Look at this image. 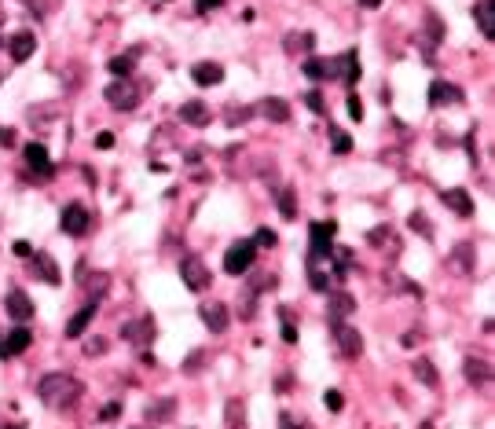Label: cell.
I'll return each mask as SVG.
<instances>
[{"mask_svg":"<svg viewBox=\"0 0 495 429\" xmlns=\"http://www.w3.org/2000/svg\"><path fill=\"white\" fill-rule=\"evenodd\" d=\"M37 396H41V404H48L52 411H70V407L85 396V386H81L74 374L55 371V374H44V378H41Z\"/></svg>","mask_w":495,"mask_h":429,"instance_id":"6da1fadb","label":"cell"},{"mask_svg":"<svg viewBox=\"0 0 495 429\" xmlns=\"http://www.w3.org/2000/svg\"><path fill=\"white\" fill-rule=\"evenodd\" d=\"M253 257H257V246H253V238H243V243L228 246L224 253V272L228 275H246L253 268Z\"/></svg>","mask_w":495,"mask_h":429,"instance_id":"7a4b0ae2","label":"cell"},{"mask_svg":"<svg viewBox=\"0 0 495 429\" xmlns=\"http://www.w3.org/2000/svg\"><path fill=\"white\" fill-rule=\"evenodd\" d=\"M103 100L114 107V110H136L140 107V92H136V85L129 81V77H118L114 85H107Z\"/></svg>","mask_w":495,"mask_h":429,"instance_id":"3957f363","label":"cell"},{"mask_svg":"<svg viewBox=\"0 0 495 429\" xmlns=\"http://www.w3.org/2000/svg\"><path fill=\"white\" fill-rule=\"evenodd\" d=\"M330 334H334V341H338V348L348 360H356L363 353V334L356 327H348L345 320H330Z\"/></svg>","mask_w":495,"mask_h":429,"instance_id":"277c9868","label":"cell"},{"mask_svg":"<svg viewBox=\"0 0 495 429\" xmlns=\"http://www.w3.org/2000/svg\"><path fill=\"white\" fill-rule=\"evenodd\" d=\"M180 279H184L187 290H195V294H202L205 286L213 282V275H210V268H205L202 257H184L180 261Z\"/></svg>","mask_w":495,"mask_h":429,"instance_id":"5b68a950","label":"cell"},{"mask_svg":"<svg viewBox=\"0 0 495 429\" xmlns=\"http://www.w3.org/2000/svg\"><path fill=\"white\" fill-rule=\"evenodd\" d=\"M4 312H8V320H15V323H29L37 308H34V301H29L26 290H8V297H4Z\"/></svg>","mask_w":495,"mask_h":429,"instance_id":"8992f818","label":"cell"},{"mask_svg":"<svg viewBox=\"0 0 495 429\" xmlns=\"http://www.w3.org/2000/svg\"><path fill=\"white\" fill-rule=\"evenodd\" d=\"M59 224H62V231H67V235H85L92 228V217H88V210H85L81 202H70L67 210H62Z\"/></svg>","mask_w":495,"mask_h":429,"instance_id":"52a82bcc","label":"cell"},{"mask_svg":"<svg viewBox=\"0 0 495 429\" xmlns=\"http://www.w3.org/2000/svg\"><path fill=\"white\" fill-rule=\"evenodd\" d=\"M334 231H338L334 220H323V224H312L308 228V235H312V257H330V253H334Z\"/></svg>","mask_w":495,"mask_h":429,"instance_id":"ba28073f","label":"cell"},{"mask_svg":"<svg viewBox=\"0 0 495 429\" xmlns=\"http://www.w3.org/2000/svg\"><path fill=\"white\" fill-rule=\"evenodd\" d=\"M121 334H125V341H133V345H151L154 341V334H158V327H154V320L151 315H140V320H133V323H125L121 327Z\"/></svg>","mask_w":495,"mask_h":429,"instance_id":"9c48e42d","label":"cell"},{"mask_svg":"<svg viewBox=\"0 0 495 429\" xmlns=\"http://www.w3.org/2000/svg\"><path fill=\"white\" fill-rule=\"evenodd\" d=\"M29 341H34V334H29L26 327H15L8 330L4 338H0V360H11V356H19L29 348Z\"/></svg>","mask_w":495,"mask_h":429,"instance_id":"30bf717a","label":"cell"},{"mask_svg":"<svg viewBox=\"0 0 495 429\" xmlns=\"http://www.w3.org/2000/svg\"><path fill=\"white\" fill-rule=\"evenodd\" d=\"M198 315H202V323L210 327L213 334L228 330V305H220V301H205V305H198Z\"/></svg>","mask_w":495,"mask_h":429,"instance_id":"8fae6325","label":"cell"},{"mask_svg":"<svg viewBox=\"0 0 495 429\" xmlns=\"http://www.w3.org/2000/svg\"><path fill=\"white\" fill-rule=\"evenodd\" d=\"M327 312H330V320H348L356 312V297L345 290H327Z\"/></svg>","mask_w":495,"mask_h":429,"instance_id":"7c38bea8","label":"cell"},{"mask_svg":"<svg viewBox=\"0 0 495 429\" xmlns=\"http://www.w3.org/2000/svg\"><path fill=\"white\" fill-rule=\"evenodd\" d=\"M440 202L448 205V210H455L459 217H473V198H470L466 187H448V191H440Z\"/></svg>","mask_w":495,"mask_h":429,"instance_id":"4fadbf2b","label":"cell"},{"mask_svg":"<svg viewBox=\"0 0 495 429\" xmlns=\"http://www.w3.org/2000/svg\"><path fill=\"white\" fill-rule=\"evenodd\" d=\"M191 77H195V85L210 88V85H220V81H224V67H220V62L202 59V62H195V67H191Z\"/></svg>","mask_w":495,"mask_h":429,"instance_id":"5bb4252c","label":"cell"},{"mask_svg":"<svg viewBox=\"0 0 495 429\" xmlns=\"http://www.w3.org/2000/svg\"><path fill=\"white\" fill-rule=\"evenodd\" d=\"M462 374H466L470 386H488L491 381V363L481 360V356H466L462 360Z\"/></svg>","mask_w":495,"mask_h":429,"instance_id":"9a60e30c","label":"cell"},{"mask_svg":"<svg viewBox=\"0 0 495 429\" xmlns=\"http://www.w3.org/2000/svg\"><path fill=\"white\" fill-rule=\"evenodd\" d=\"M95 312H100V301H88L81 312H74L67 320V338H81V334L88 330V323L95 320Z\"/></svg>","mask_w":495,"mask_h":429,"instance_id":"2e32d148","label":"cell"},{"mask_svg":"<svg viewBox=\"0 0 495 429\" xmlns=\"http://www.w3.org/2000/svg\"><path fill=\"white\" fill-rule=\"evenodd\" d=\"M34 48H37V37L29 34V29H19V34L8 41V52H11L15 62H26L29 55H34Z\"/></svg>","mask_w":495,"mask_h":429,"instance_id":"e0dca14e","label":"cell"},{"mask_svg":"<svg viewBox=\"0 0 495 429\" xmlns=\"http://www.w3.org/2000/svg\"><path fill=\"white\" fill-rule=\"evenodd\" d=\"M26 165L29 169H37L41 177H52V158H48V147L44 143H26Z\"/></svg>","mask_w":495,"mask_h":429,"instance_id":"ac0fdd59","label":"cell"},{"mask_svg":"<svg viewBox=\"0 0 495 429\" xmlns=\"http://www.w3.org/2000/svg\"><path fill=\"white\" fill-rule=\"evenodd\" d=\"M180 121H184V125H195V129H202V125H210V107H205L202 100H184V107H180Z\"/></svg>","mask_w":495,"mask_h":429,"instance_id":"d6986e66","label":"cell"},{"mask_svg":"<svg viewBox=\"0 0 495 429\" xmlns=\"http://www.w3.org/2000/svg\"><path fill=\"white\" fill-rule=\"evenodd\" d=\"M29 261H34V272H37V275L48 282V286H59L62 272H59V264H55V257H52V253H34Z\"/></svg>","mask_w":495,"mask_h":429,"instance_id":"ffe728a7","label":"cell"},{"mask_svg":"<svg viewBox=\"0 0 495 429\" xmlns=\"http://www.w3.org/2000/svg\"><path fill=\"white\" fill-rule=\"evenodd\" d=\"M429 103H433V107L462 103V88H455V85H448V81H433V85H429Z\"/></svg>","mask_w":495,"mask_h":429,"instance_id":"44dd1931","label":"cell"},{"mask_svg":"<svg viewBox=\"0 0 495 429\" xmlns=\"http://www.w3.org/2000/svg\"><path fill=\"white\" fill-rule=\"evenodd\" d=\"M473 19H477V26H481L484 41H495V4L491 0H481V4L473 8Z\"/></svg>","mask_w":495,"mask_h":429,"instance_id":"7402d4cb","label":"cell"},{"mask_svg":"<svg viewBox=\"0 0 495 429\" xmlns=\"http://www.w3.org/2000/svg\"><path fill=\"white\" fill-rule=\"evenodd\" d=\"M305 70L312 81H323V77H338V59H305Z\"/></svg>","mask_w":495,"mask_h":429,"instance_id":"603a6c76","label":"cell"},{"mask_svg":"<svg viewBox=\"0 0 495 429\" xmlns=\"http://www.w3.org/2000/svg\"><path fill=\"white\" fill-rule=\"evenodd\" d=\"M261 114L268 121L286 125V121H290V107H286V100H279V95H268V100H261Z\"/></svg>","mask_w":495,"mask_h":429,"instance_id":"cb8c5ba5","label":"cell"},{"mask_svg":"<svg viewBox=\"0 0 495 429\" xmlns=\"http://www.w3.org/2000/svg\"><path fill=\"white\" fill-rule=\"evenodd\" d=\"M283 48H286L290 55H297V52H312V48H316V34H308V29H305V34H286Z\"/></svg>","mask_w":495,"mask_h":429,"instance_id":"d4e9b609","label":"cell"},{"mask_svg":"<svg viewBox=\"0 0 495 429\" xmlns=\"http://www.w3.org/2000/svg\"><path fill=\"white\" fill-rule=\"evenodd\" d=\"M411 371H414V378H419L422 386H429V389H433L437 381H440V378H437V367H433V360H426V356H422V360H414V363H411Z\"/></svg>","mask_w":495,"mask_h":429,"instance_id":"484cf974","label":"cell"},{"mask_svg":"<svg viewBox=\"0 0 495 429\" xmlns=\"http://www.w3.org/2000/svg\"><path fill=\"white\" fill-rule=\"evenodd\" d=\"M224 422H228V429H246V404L243 400H228Z\"/></svg>","mask_w":495,"mask_h":429,"instance_id":"4316f807","label":"cell"},{"mask_svg":"<svg viewBox=\"0 0 495 429\" xmlns=\"http://www.w3.org/2000/svg\"><path fill=\"white\" fill-rule=\"evenodd\" d=\"M279 213L286 220H297V205H294V187H279Z\"/></svg>","mask_w":495,"mask_h":429,"instance_id":"83f0119b","label":"cell"},{"mask_svg":"<svg viewBox=\"0 0 495 429\" xmlns=\"http://www.w3.org/2000/svg\"><path fill=\"white\" fill-rule=\"evenodd\" d=\"M338 62H341V67H345V74H341V77H345V81H348V85H353V81H356V77H360V55H356V52H345V55H341Z\"/></svg>","mask_w":495,"mask_h":429,"instance_id":"f1b7e54d","label":"cell"},{"mask_svg":"<svg viewBox=\"0 0 495 429\" xmlns=\"http://www.w3.org/2000/svg\"><path fill=\"white\" fill-rule=\"evenodd\" d=\"M172 411H177V404H172V400H162V404L147 407V418H151V422H169Z\"/></svg>","mask_w":495,"mask_h":429,"instance_id":"f546056e","label":"cell"},{"mask_svg":"<svg viewBox=\"0 0 495 429\" xmlns=\"http://www.w3.org/2000/svg\"><path fill=\"white\" fill-rule=\"evenodd\" d=\"M133 67H136V59L133 55H118V59H110V74H114V77H129L133 74Z\"/></svg>","mask_w":495,"mask_h":429,"instance_id":"4dcf8cb0","label":"cell"},{"mask_svg":"<svg viewBox=\"0 0 495 429\" xmlns=\"http://www.w3.org/2000/svg\"><path fill=\"white\" fill-rule=\"evenodd\" d=\"M455 264L462 268V275L473 272V250H470V243H462V246L455 250Z\"/></svg>","mask_w":495,"mask_h":429,"instance_id":"1f68e13d","label":"cell"},{"mask_svg":"<svg viewBox=\"0 0 495 429\" xmlns=\"http://www.w3.org/2000/svg\"><path fill=\"white\" fill-rule=\"evenodd\" d=\"M301 100H305V107L312 110V114H323V110H327V103H323V92H305V95H301Z\"/></svg>","mask_w":495,"mask_h":429,"instance_id":"d6a6232c","label":"cell"},{"mask_svg":"<svg viewBox=\"0 0 495 429\" xmlns=\"http://www.w3.org/2000/svg\"><path fill=\"white\" fill-rule=\"evenodd\" d=\"M367 243H371V246H378V243H393V246H396V235H393V228L381 224V228H374L371 235H367Z\"/></svg>","mask_w":495,"mask_h":429,"instance_id":"836d02e7","label":"cell"},{"mask_svg":"<svg viewBox=\"0 0 495 429\" xmlns=\"http://www.w3.org/2000/svg\"><path fill=\"white\" fill-rule=\"evenodd\" d=\"M250 286H253V290H257V294H261V290H276V286H279V279H276V275H271V272H261V275H257V279H253Z\"/></svg>","mask_w":495,"mask_h":429,"instance_id":"e575fe53","label":"cell"},{"mask_svg":"<svg viewBox=\"0 0 495 429\" xmlns=\"http://www.w3.org/2000/svg\"><path fill=\"white\" fill-rule=\"evenodd\" d=\"M276 243H279V235H276V231H271V228H261L257 235H253V246H268V250H271V246H276Z\"/></svg>","mask_w":495,"mask_h":429,"instance_id":"d590c367","label":"cell"},{"mask_svg":"<svg viewBox=\"0 0 495 429\" xmlns=\"http://www.w3.org/2000/svg\"><path fill=\"white\" fill-rule=\"evenodd\" d=\"M411 231H422L426 238L433 235V228H429V220H426V213L419 210V213H411Z\"/></svg>","mask_w":495,"mask_h":429,"instance_id":"8d00e7d4","label":"cell"},{"mask_svg":"<svg viewBox=\"0 0 495 429\" xmlns=\"http://www.w3.org/2000/svg\"><path fill=\"white\" fill-rule=\"evenodd\" d=\"M202 360H205L202 348H198V353H191V356H187V363H184V371H187V374H198V371H202Z\"/></svg>","mask_w":495,"mask_h":429,"instance_id":"74e56055","label":"cell"},{"mask_svg":"<svg viewBox=\"0 0 495 429\" xmlns=\"http://www.w3.org/2000/svg\"><path fill=\"white\" fill-rule=\"evenodd\" d=\"M334 132V129H330ZM334 151H338V154H348V151H353V139H348L345 132H334Z\"/></svg>","mask_w":495,"mask_h":429,"instance_id":"f35d334b","label":"cell"},{"mask_svg":"<svg viewBox=\"0 0 495 429\" xmlns=\"http://www.w3.org/2000/svg\"><path fill=\"white\" fill-rule=\"evenodd\" d=\"M312 290H319V294H327V290H330L327 272H312Z\"/></svg>","mask_w":495,"mask_h":429,"instance_id":"ab89813d","label":"cell"},{"mask_svg":"<svg viewBox=\"0 0 495 429\" xmlns=\"http://www.w3.org/2000/svg\"><path fill=\"white\" fill-rule=\"evenodd\" d=\"M323 404H327L330 411H341V393H338V389H327V393H323Z\"/></svg>","mask_w":495,"mask_h":429,"instance_id":"60d3db41","label":"cell"},{"mask_svg":"<svg viewBox=\"0 0 495 429\" xmlns=\"http://www.w3.org/2000/svg\"><path fill=\"white\" fill-rule=\"evenodd\" d=\"M224 0H195V11H202V15H210V11H217Z\"/></svg>","mask_w":495,"mask_h":429,"instance_id":"b9f144b4","label":"cell"},{"mask_svg":"<svg viewBox=\"0 0 495 429\" xmlns=\"http://www.w3.org/2000/svg\"><path fill=\"white\" fill-rule=\"evenodd\" d=\"M348 114H353L356 121H363V103H360V95H348Z\"/></svg>","mask_w":495,"mask_h":429,"instance_id":"7bdbcfd3","label":"cell"},{"mask_svg":"<svg viewBox=\"0 0 495 429\" xmlns=\"http://www.w3.org/2000/svg\"><path fill=\"white\" fill-rule=\"evenodd\" d=\"M283 341H290V345L297 341V327H294L290 320H286V315H283Z\"/></svg>","mask_w":495,"mask_h":429,"instance_id":"ee69618b","label":"cell"},{"mask_svg":"<svg viewBox=\"0 0 495 429\" xmlns=\"http://www.w3.org/2000/svg\"><path fill=\"white\" fill-rule=\"evenodd\" d=\"M11 250H15V257H34V246H29L26 238H19V243H15Z\"/></svg>","mask_w":495,"mask_h":429,"instance_id":"f6af8a7d","label":"cell"},{"mask_svg":"<svg viewBox=\"0 0 495 429\" xmlns=\"http://www.w3.org/2000/svg\"><path fill=\"white\" fill-rule=\"evenodd\" d=\"M0 147H15V129H4V125H0Z\"/></svg>","mask_w":495,"mask_h":429,"instance_id":"bcb514c9","label":"cell"},{"mask_svg":"<svg viewBox=\"0 0 495 429\" xmlns=\"http://www.w3.org/2000/svg\"><path fill=\"white\" fill-rule=\"evenodd\" d=\"M103 348H107V341H103V338H92V341L85 345V353H88V356H95V353H103Z\"/></svg>","mask_w":495,"mask_h":429,"instance_id":"7dc6e473","label":"cell"},{"mask_svg":"<svg viewBox=\"0 0 495 429\" xmlns=\"http://www.w3.org/2000/svg\"><path fill=\"white\" fill-rule=\"evenodd\" d=\"M118 415H121V407H118V404H107V407H103V422H114Z\"/></svg>","mask_w":495,"mask_h":429,"instance_id":"c3c4849f","label":"cell"},{"mask_svg":"<svg viewBox=\"0 0 495 429\" xmlns=\"http://www.w3.org/2000/svg\"><path fill=\"white\" fill-rule=\"evenodd\" d=\"M95 147H114V136H110V132H100V136H95Z\"/></svg>","mask_w":495,"mask_h":429,"instance_id":"681fc988","label":"cell"},{"mask_svg":"<svg viewBox=\"0 0 495 429\" xmlns=\"http://www.w3.org/2000/svg\"><path fill=\"white\" fill-rule=\"evenodd\" d=\"M279 422H283V429H308L305 422H297V418H290V415H283Z\"/></svg>","mask_w":495,"mask_h":429,"instance_id":"f907efd6","label":"cell"},{"mask_svg":"<svg viewBox=\"0 0 495 429\" xmlns=\"http://www.w3.org/2000/svg\"><path fill=\"white\" fill-rule=\"evenodd\" d=\"M250 114H253V110H250V107H243V110H231V121H238V118H243V121H246Z\"/></svg>","mask_w":495,"mask_h":429,"instance_id":"816d5d0a","label":"cell"},{"mask_svg":"<svg viewBox=\"0 0 495 429\" xmlns=\"http://www.w3.org/2000/svg\"><path fill=\"white\" fill-rule=\"evenodd\" d=\"M381 0H360V8H378Z\"/></svg>","mask_w":495,"mask_h":429,"instance_id":"f5cc1de1","label":"cell"},{"mask_svg":"<svg viewBox=\"0 0 495 429\" xmlns=\"http://www.w3.org/2000/svg\"><path fill=\"white\" fill-rule=\"evenodd\" d=\"M0 77H4V74H0Z\"/></svg>","mask_w":495,"mask_h":429,"instance_id":"db71d44e","label":"cell"}]
</instances>
